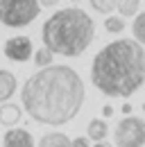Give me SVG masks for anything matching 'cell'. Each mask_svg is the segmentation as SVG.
<instances>
[{
  "mask_svg": "<svg viewBox=\"0 0 145 147\" xmlns=\"http://www.w3.org/2000/svg\"><path fill=\"white\" fill-rule=\"evenodd\" d=\"M84 82L70 66H48L30 75L20 88V104L25 113L39 122L61 127L77 118L84 104Z\"/></svg>",
  "mask_w": 145,
  "mask_h": 147,
  "instance_id": "6da1fadb",
  "label": "cell"
},
{
  "mask_svg": "<svg viewBox=\"0 0 145 147\" xmlns=\"http://www.w3.org/2000/svg\"><path fill=\"white\" fill-rule=\"evenodd\" d=\"M91 82L107 97H129L145 84V50L134 38L107 43L91 61Z\"/></svg>",
  "mask_w": 145,
  "mask_h": 147,
  "instance_id": "7a4b0ae2",
  "label": "cell"
},
{
  "mask_svg": "<svg viewBox=\"0 0 145 147\" xmlns=\"http://www.w3.org/2000/svg\"><path fill=\"white\" fill-rule=\"evenodd\" d=\"M43 48L52 55L61 57H82L95 38V23L79 7H64L43 23L41 30Z\"/></svg>",
  "mask_w": 145,
  "mask_h": 147,
  "instance_id": "3957f363",
  "label": "cell"
},
{
  "mask_svg": "<svg viewBox=\"0 0 145 147\" xmlns=\"http://www.w3.org/2000/svg\"><path fill=\"white\" fill-rule=\"evenodd\" d=\"M39 14V0H0V25L5 27H25Z\"/></svg>",
  "mask_w": 145,
  "mask_h": 147,
  "instance_id": "277c9868",
  "label": "cell"
},
{
  "mask_svg": "<svg viewBox=\"0 0 145 147\" xmlns=\"http://www.w3.org/2000/svg\"><path fill=\"white\" fill-rule=\"evenodd\" d=\"M116 147H143L145 145V120L138 115L123 118L113 129Z\"/></svg>",
  "mask_w": 145,
  "mask_h": 147,
  "instance_id": "5b68a950",
  "label": "cell"
},
{
  "mask_svg": "<svg viewBox=\"0 0 145 147\" xmlns=\"http://www.w3.org/2000/svg\"><path fill=\"white\" fill-rule=\"evenodd\" d=\"M5 57L9 61H18V63H25L27 59L34 57V48H32V41L30 36H12L5 41Z\"/></svg>",
  "mask_w": 145,
  "mask_h": 147,
  "instance_id": "8992f818",
  "label": "cell"
},
{
  "mask_svg": "<svg viewBox=\"0 0 145 147\" xmlns=\"http://www.w3.org/2000/svg\"><path fill=\"white\" fill-rule=\"evenodd\" d=\"M2 147H34V138L27 129L23 127H14L7 129L2 136Z\"/></svg>",
  "mask_w": 145,
  "mask_h": 147,
  "instance_id": "52a82bcc",
  "label": "cell"
},
{
  "mask_svg": "<svg viewBox=\"0 0 145 147\" xmlns=\"http://www.w3.org/2000/svg\"><path fill=\"white\" fill-rule=\"evenodd\" d=\"M20 118H23V109L18 104H14V102L0 104V125H5L7 129H14L20 122Z\"/></svg>",
  "mask_w": 145,
  "mask_h": 147,
  "instance_id": "ba28073f",
  "label": "cell"
},
{
  "mask_svg": "<svg viewBox=\"0 0 145 147\" xmlns=\"http://www.w3.org/2000/svg\"><path fill=\"white\" fill-rule=\"evenodd\" d=\"M16 86H18L16 75L9 70H0V104L12 100V95L16 93Z\"/></svg>",
  "mask_w": 145,
  "mask_h": 147,
  "instance_id": "9c48e42d",
  "label": "cell"
},
{
  "mask_svg": "<svg viewBox=\"0 0 145 147\" xmlns=\"http://www.w3.org/2000/svg\"><path fill=\"white\" fill-rule=\"evenodd\" d=\"M36 147H72V140L64 131H48L41 136Z\"/></svg>",
  "mask_w": 145,
  "mask_h": 147,
  "instance_id": "30bf717a",
  "label": "cell"
},
{
  "mask_svg": "<svg viewBox=\"0 0 145 147\" xmlns=\"http://www.w3.org/2000/svg\"><path fill=\"white\" fill-rule=\"evenodd\" d=\"M86 134H89V140L104 143V138L109 136V125L102 120V118H93L89 125H86Z\"/></svg>",
  "mask_w": 145,
  "mask_h": 147,
  "instance_id": "8fae6325",
  "label": "cell"
},
{
  "mask_svg": "<svg viewBox=\"0 0 145 147\" xmlns=\"http://www.w3.org/2000/svg\"><path fill=\"white\" fill-rule=\"evenodd\" d=\"M116 9H118L120 18H123V16H127V18L134 16V18H136V16H138V9H141V0H118V7H116Z\"/></svg>",
  "mask_w": 145,
  "mask_h": 147,
  "instance_id": "7c38bea8",
  "label": "cell"
},
{
  "mask_svg": "<svg viewBox=\"0 0 145 147\" xmlns=\"http://www.w3.org/2000/svg\"><path fill=\"white\" fill-rule=\"evenodd\" d=\"M131 32H134V41L141 43V45H145V11L134 18V23H131Z\"/></svg>",
  "mask_w": 145,
  "mask_h": 147,
  "instance_id": "4fadbf2b",
  "label": "cell"
},
{
  "mask_svg": "<svg viewBox=\"0 0 145 147\" xmlns=\"http://www.w3.org/2000/svg\"><path fill=\"white\" fill-rule=\"evenodd\" d=\"M32 59H34V66H36V68H48V66H52L54 55L48 50V48H39Z\"/></svg>",
  "mask_w": 145,
  "mask_h": 147,
  "instance_id": "5bb4252c",
  "label": "cell"
},
{
  "mask_svg": "<svg viewBox=\"0 0 145 147\" xmlns=\"http://www.w3.org/2000/svg\"><path fill=\"white\" fill-rule=\"evenodd\" d=\"M104 30L109 34H120L125 30V18H120V16H107L104 18Z\"/></svg>",
  "mask_w": 145,
  "mask_h": 147,
  "instance_id": "9a60e30c",
  "label": "cell"
},
{
  "mask_svg": "<svg viewBox=\"0 0 145 147\" xmlns=\"http://www.w3.org/2000/svg\"><path fill=\"white\" fill-rule=\"evenodd\" d=\"M89 2L98 14H111L118 7V0H89Z\"/></svg>",
  "mask_w": 145,
  "mask_h": 147,
  "instance_id": "2e32d148",
  "label": "cell"
},
{
  "mask_svg": "<svg viewBox=\"0 0 145 147\" xmlns=\"http://www.w3.org/2000/svg\"><path fill=\"white\" fill-rule=\"evenodd\" d=\"M72 147H91V143L86 136H77V138H72Z\"/></svg>",
  "mask_w": 145,
  "mask_h": 147,
  "instance_id": "e0dca14e",
  "label": "cell"
},
{
  "mask_svg": "<svg viewBox=\"0 0 145 147\" xmlns=\"http://www.w3.org/2000/svg\"><path fill=\"white\" fill-rule=\"evenodd\" d=\"M102 115H104V118H111V115H113V107H111V104H104V107H102Z\"/></svg>",
  "mask_w": 145,
  "mask_h": 147,
  "instance_id": "ac0fdd59",
  "label": "cell"
},
{
  "mask_svg": "<svg viewBox=\"0 0 145 147\" xmlns=\"http://www.w3.org/2000/svg\"><path fill=\"white\" fill-rule=\"evenodd\" d=\"M39 5H41V7H57L59 0H39Z\"/></svg>",
  "mask_w": 145,
  "mask_h": 147,
  "instance_id": "d6986e66",
  "label": "cell"
},
{
  "mask_svg": "<svg viewBox=\"0 0 145 147\" xmlns=\"http://www.w3.org/2000/svg\"><path fill=\"white\" fill-rule=\"evenodd\" d=\"M120 111L125 113V118H127V115H131V104H123V109H120Z\"/></svg>",
  "mask_w": 145,
  "mask_h": 147,
  "instance_id": "ffe728a7",
  "label": "cell"
},
{
  "mask_svg": "<svg viewBox=\"0 0 145 147\" xmlns=\"http://www.w3.org/2000/svg\"><path fill=\"white\" fill-rule=\"evenodd\" d=\"M93 147H111V145H107V143H95Z\"/></svg>",
  "mask_w": 145,
  "mask_h": 147,
  "instance_id": "44dd1931",
  "label": "cell"
},
{
  "mask_svg": "<svg viewBox=\"0 0 145 147\" xmlns=\"http://www.w3.org/2000/svg\"><path fill=\"white\" fill-rule=\"evenodd\" d=\"M141 109H143V113H145V102H143V104H141Z\"/></svg>",
  "mask_w": 145,
  "mask_h": 147,
  "instance_id": "7402d4cb",
  "label": "cell"
},
{
  "mask_svg": "<svg viewBox=\"0 0 145 147\" xmlns=\"http://www.w3.org/2000/svg\"><path fill=\"white\" fill-rule=\"evenodd\" d=\"M70 2H79V0H70Z\"/></svg>",
  "mask_w": 145,
  "mask_h": 147,
  "instance_id": "603a6c76",
  "label": "cell"
}]
</instances>
